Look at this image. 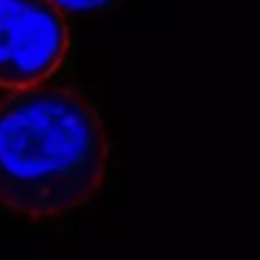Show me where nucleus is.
<instances>
[{"mask_svg":"<svg viewBox=\"0 0 260 260\" xmlns=\"http://www.w3.org/2000/svg\"><path fill=\"white\" fill-rule=\"evenodd\" d=\"M64 14H98L112 9L118 0H53Z\"/></svg>","mask_w":260,"mask_h":260,"instance_id":"7ed1b4c3","label":"nucleus"},{"mask_svg":"<svg viewBox=\"0 0 260 260\" xmlns=\"http://www.w3.org/2000/svg\"><path fill=\"white\" fill-rule=\"evenodd\" d=\"M107 159V132L84 92L40 84L0 98V207L62 218L101 190Z\"/></svg>","mask_w":260,"mask_h":260,"instance_id":"f257e3e1","label":"nucleus"},{"mask_svg":"<svg viewBox=\"0 0 260 260\" xmlns=\"http://www.w3.org/2000/svg\"><path fill=\"white\" fill-rule=\"evenodd\" d=\"M68 51V14L53 0H0V90L45 84Z\"/></svg>","mask_w":260,"mask_h":260,"instance_id":"f03ea898","label":"nucleus"}]
</instances>
